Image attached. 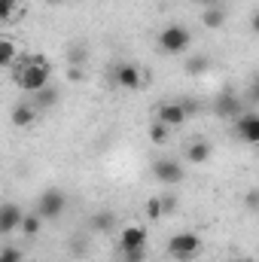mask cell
<instances>
[{"mask_svg": "<svg viewBox=\"0 0 259 262\" xmlns=\"http://www.w3.org/2000/svg\"><path fill=\"white\" fill-rule=\"evenodd\" d=\"M12 73H15V82H18V89L21 92H40V89H46L49 85V76H52V70L49 64H31L28 58H25V64H12Z\"/></svg>", "mask_w": 259, "mask_h": 262, "instance_id": "cell-1", "label": "cell"}, {"mask_svg": "<svg viewBox=\"0 0 259 262\" xmlns=\"http://www.w3.org/2000/svg\"><path fill=\"white\" fill-rule=\"evenodd\" d=\"M198 250H201V238H198L195 232H177V235L168 241V253H171V259H177V262L195 259Z\"/></svg>", "mask_w": 259, "mask_h": 262, "instance_id": "cell-2", "label": "cell"}, {"mask_svg": "<svg viewBox=\"0 0 259 262\" xmlns=\"http://www.w3.org/2000/svg\"><path fill=\"white\" fill-rule=\"evenodd\" d=\"M189 43H192V37H189V31H186L183 25H168V28L159 34V46H162V52H168V55L186 52Z\"/></svg>", "mask_w": 259, "mask_h": 262, "instance_id": "cell-3", "label": "cell"}, {"mask_svg": "<svg viewBox=\"0 0 259 262\" xmlns=\"http://www.w3.org/2000/svg\"><path fill=\"white\" fill-rule=\"evenodd\" d=\"M67 207V195L61 189H46L43 195H40V204H37V216L40 220H55V216H61Z\"/></svg>", "mask_w": 259, "mask_h": 262, "instance_id": "cell-4", "label": "cell"}, {"mask_svg": "<svg viewBox=\"0 0 259 262\" xmlns=\"http://www.w3.org/2000/svg\"><path fill=\"white\" fill-rule=\"evenodd\" d=\"M119 250L131 253V250H146V229L143 226H125L119 232Z\"/></svg>", "mask_w": 259, "mask_h": 262, "instance_id": "cell-5", "label": "cell"}, {"mask_svg": "<svg viewBox=\"0 0 259 262\" xmlns=\"http://www.w3.org/2000/svg\"><path fill=\"white\" fill-rule=\"evenodd\" d=\"M186 116H189V107L186 104H162L156 122H162L165 128H180L186 122Z\"/></svg>", "mask_w": 259, "mask_h": 262, "instance_id": "cell-6", "label": "cell"}, {"mask_svg": "<svg viewBox=\"0 0 259 262\" xmlns=\"http://www.w3.org/2000/svg\"><path fill=\"white\" fill-rule=\"evenodd\" d=\"M21 207L18 204H12V201H6V204H0V235H9V232H15L18 226H21Z\"/></svg>", "mask_w": 259, "mask_h": 262, "instance_id": "cell-7", "label": "cell"}, {"mask_svg": "<svg viewBox=\"0 0 259 262\" xmlns=\"http://www.w3.org/2000/svg\"><path fill=\"white\" fill-rule=\"evenodd\" d=\"M153 174H156L162 183H180V180H183V168H180L177 162H171V159L156 162V165H153Z\"/></svg>", "mask_w": 259, "mask_h": 262, "instance_id": "cell-8", "label": "cell"}, {"mask_svg": "<svg viewBox=\"0 0 259 262\" xmlns=\"http://www.w3.org/2000/svg\"><path fill=\"white\" fill-rule=\"evenodd\" d=\"M113 82H116L119 89H137V85H143V82H140V70H137L134 64H119L116 67Z\"/></svg>", "mask_w": 259, "mask_h": 262, "instance_id": "cell-9", "label": "cell"}, {"mask_svg": "<svg viewBox=\"0 0 259 262\" xmlns=\"http://www.w3.org/2000/svg\"><path fill=\"white\" fill-rule=\"evenodd\" d=\"M235 131L241 134V140H247V143H259V116L256 113L241 116L238 125H235Z\"/></svg>", "mask_w": 259, "mask_h": 262, "instance_id": "cell-10", "label": "cell"}, {"mask_svg": "<svg viewBox=\"0 0 259 262\" xmlns=\"http://www.w3.org/2000/svg\"><path fill=\"white\" fill-rule=\"evenodd\" d=\"M34 119H37V107L34 104H15V110H12V125L15 128H28Z\"/></svg>", "mask_w": 259, "mask_h": 262, "instance_id": "cell-11", "label": "cell"}, {"mask_svg": "<svg viewBox=\"0 0 259 262\" xmlns=\"http://www.w3.org/2000/svg\"><path fill=\"white\" fill-rule=\"evenodd\" d=\"M210 159V143L207 140H195L186 146V162H192V165H204Z\"/></svg>", "mask_w": 259, "mask_h": 262, "instance_id": "cell-12", "label": "cell"}, {"mask_svg": "<svg viewBox=\"0 0 259 262\" xmlns=\"http://www.w3.org/2000/svg\"><path fill=\"white\" fill-rule=\"evenodd\" d=\"M15 61H18V46H15V40L0 37V70H3V67H12Z\"/></svg>", "mask_w": 259, "mask_h": 262, "instance_id": "cell-13", "label": "cell"}, {"mask_svg": "<svg viewBox=\"0 0 259 262\" xmlns=\"http://www.w3.org/2000/svg\"><path fill=\"white\" fill-rule=\"evenodd\" d=\"M201 25L210 28V31L223 28V25H226V12H223V6H204V12H201Z\"/></svg>", "mask_w": 259, "mask_h": 262, "instance_id": "cell-14", "label": "cell"}, {"mask_svg": "<svg viewBox=\"0 0 259 262\" xmlns=\"http://www.w3.org/2000/svg\"><path fill=\"white\" fill-rule=\"evenodd\" d=\"M40 226H43V220H40L37 213H25L18 229H21V235H25V238H34V235H40Z\"/></svg>", "mask_w": 259, "mask_h": 262, "instance_id": "cell-15", "label": "cell"}, {"mask_svg": "<svg viewBox=\"0 0 259 262\" xmlns=\"http://www.w3.org/2000/svg\"><path fill=\"white\" fill-rule=\"evenodd\" d=\"M55 101H58V92H55L52 85H46V89L34 92V107H52Z\"/></svg>", "mask_w": 259, "mask_h": 262, "instance_id": "cell-16", "label": "cell"}, {"mask_svg": "<svg viewBox=\"0 0 259 262\" xmlns=\"http://www.w3.org/2000/svg\"><path fill=\"white\" fill-rule=\"evenodd\" d=\"M217 113H223V116L238 113V98H235V95H223V98L217 101Z\"/></svg>", "mask_w": 259, "mask_h": 262, "instance_id": "cell-17", "label": "cell"}, {"mask_svg": "<svg viewBox=\"0 0 259 262\" xmlns=\"http://www.w3.org/2000/svg\"><path fill=\"white\" fill-rule=\"evenodd\" d=\"M92 229L95 232H110L113 229V213H95L92 216Z\"/></svg>", "mask_w": 259, "mask_h": 262, "instance_id": "cell-18", "label": "cell"}, {"mask_svg": "<svg viewBox=\"0 0 259 262\" xmlns=\"http://www.w3.org/2000/svg\"><path fill=\"white\" fill-rule=\"evenodd\" d=\"M168 131L171 128H165L162 122H153V125H149V140H153L156 146H162V143L168 140Z\"/></svg>", "mask_w": 259, "mask_h": 262, "instance_id": "cell-19", "label": "cell"}, {"mask_svg": "<svg viewBox=\"0 0 259 262\" xmlns=\"http://www.w3.org/2000/svg\"><path fill=\"white\" fill-rule=\"evenodd\" d=\"M207 67H210V61H207L204 55H195V58H189V61H186V73L198 76V73H204Z\"/></svg>", "mask_w": 259, "mask_h": 262, "instance_id": "cell-20", "label": "cell"}, {"mask_svg": "<svg viewBox=\"0 0 259 262\" xmlns=\"http://www.w3.org/2000/svg\"><path fill=\"white\" fill-rule=\"evenodd\" d=\"M15 9H18V0H0V21L12 18V15H15Z\"/></svg>", "mask_w": 259, "mask_h": 262, "instance_id": "cell-21", "label": "cell"}, {"mask_svg": "<svg viewBox=\"0 0 259 262\" xmlns=\"http://www.w3.org/2000/svg\"><path fill=\"white\" fill-rule=\"evenodd\" d=\"M146 216L149 220H162V201L159 198H149L146 201Z\"/></svg>", "mask_w": 259, "mask_h": 262, "instance_id": "cell-22", "label": "cell"}, {"mask_svg": "<svg viewBox=\"0 0 259 262\" xmlns=\"http://www.w3.org/2000/svg\"><path fill=\"white\" fill-rule=\"evenodd\" d=\"M0 262H21V253L15 247H3L0 250Z\"/></svg>", "mask_w": 259, "mask_h": 262, "instance_id": "cell-23", "label": "cell"}, {"mask_svg": "<svg viewBox=\"0 0 259 262\" xmlns=\"http://www.w3.org/2000/svg\"><path fill=\"white\" fill-rule=\"evenodd\" d=\"M162 201V213H171L174 207H177V198H171V195H165V198H159Z\"/></svg>", "mask_w": 259, "mask_h": 262, "instance_id": "cell-24", "label": "cell"}, {"mask_svg": "<svg viewBox=\"0 0 259 262\" xmlns=\"http://www.w3.org/2000/svg\"><path fill=\"white\" fill-rule=\"evenodd\" d=\"M85 58V49L82 46H76V49H70V64H79Z\"/></svg>", "mask_w": 259, "mask_h": 262, "instance_id": "cell-25", "label": "cell"}, {"mask_svg": "<svg viewBox=\"0 0 259 262\" xmlns=\"http://www.w3.org/2000/svg\"><path fill=\"white\" fill-rule=\"evenodd\" d=\"M67 79H70V82H82V79H85V73H82L79 67H70V70H67Z\"/></svg>", "mask_w": 259, "mask_h": 262, "instance_id": "cell-26", "label": "cell"}, {"mask_svg": "<svg viewBox=\"0 0 259 262\" xmlns=\"http://www.w3.org/2000/svg\"><path fill=\"white\" fill-rule=\"evenodd\" d=\"M204 6H220V0H201Z\"/></svg>", "mask_w": 259, "mask_h": 262, "instance_id": "cell-27", "label": "cell"}, {"mask_svg": "<svg viewBox=\"0 0 259 262\" xmlns=\"http://www.w3.org/2000/svg\"><path fill=\"white\" fill-rule=\"evenodd\" d=\"M49 3H61V0H49Z\"/></svg>", "mask_w": 259, "mask_h": 262, "instance_id": "cell-28", "label": "cell"}, {"mask_svg": "<svg viewBox=\"0 0 259 262\" xmlns=\"http://www.w3.org/2000/svg\"><path fill=\"white\" fill-rule=\"evenodd\" d=\"M241 262H253V259H241Z\"/></svg>", "mask_w": 259, "mask_h": 262, "instance_id": "cell-29", "label": "cell"}]
</instances>
